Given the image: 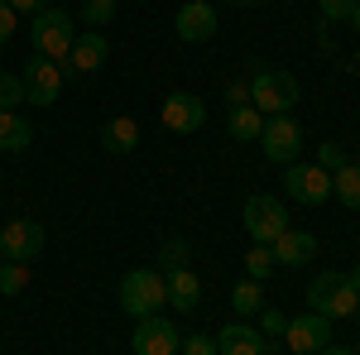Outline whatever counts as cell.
I'll list each match as a JSON object with an SVG mask.
<instances>
[{"label":"cell","mask_w":360,"mask_h":355,"mask_svg":"<svg viewBox=\"0 0 360 355\" xmlns=\"http://www.w3.org/2000/svg\"><path fill=\"white\" fill-rule=\"evenodd\" d=\"M298 101H303V86H298L293 72H283V67H255L250 72V106L264 120L269 115H288Z\"/></svg>","instance_id":"obj_1"},{"label":"cell","mask_w":360,"mask_h":355,"mask_svg":"<svg viewBox=\"0 0 360 355\" xmlns=\"http://www.w3.org/2000/svg\"><path fill=\"white\" fill-rule=\"evenodd\" d=\"M29 39H34V58H53V63H63V58L72 53V44H77V25H72V15H68V10L49 5V10H39V15H34Z\"/></svg>","instance_id":"obj_2"},{"label":"cell","mask_w":360,"mask_h":355,"mask_svg":"<svg viewBox=\"0 0 360 355\" xmlns=\"http://www.w3.org/2000/svg\"><path fill=\"white\" fill-rule=\"evenodd\" d=\"M307 307L312 312H322V317H332V322H341V317H351V312H360V293L351 288V278L346 273H317L312 283H307Z\"/></svg>","instance_id":"obj_3"},{"label":"cell","mask_w":360,"mask_h":355,"mask_svg":"<svg viewBox=\"0 0 360 355\" xmlns=\"http://www.w3.org/2000/svg\"><path fill=\"white\" fill-rule=\"evenodd\" d=\"M168 302V283L159 269H130L120 278V312H130V317H154L159 307Z\"/></svg>","instance_id":"obj_4"},{"label":"cell","mask_w":360,"mask_h":355,"mask_svg":"<svg viewBox=\"0 0 360 355\" xmlns=\"http://www.w3.org/2000/svg\"><path fill=\"white\" fill-rule=\"evenodd\" d=\"M240 221H245V231H250L255 245H274L278 235L288 231V212H283V202L269 197V192H255V197L245 202V212H240Z\"/></svg>","instance_id":"obj_5"},{"label":"cell","mask_w":360,"mask_h":355,"mask_svg":"<svg viewBox=\"0 0 360 355\" xmlns=\"http://www.w3.org/2000/svg\"><path fill=\"white\" fill-rule=\"evenodd\" d=\"M44 226L34 217H15L5 221V231H0V259H15V264H34L39 254H44Z\"/></svg>","instance_id":"obj_6"},{"label":"cell","mask_w":360,"mask_h":355,"mask_svg":"<svg viewBox=\"0 0 360 355\" xmlns=\"http://www.w3.org/2000/svg\"><path fill=\"white\" fill-rule=\"evenodd\" d=\"M259 149L269 164H298V149H303V125L293 115H269L264 130H259Z\"/></svg>","instance_id":"obj_7"},{"label":"cell","mask_w":360,"mask_h":355,"mask_svg":"<svg viewBox=\"0 0 360 355\" xmlns=\"http://www.w3.org/2000/svg\"><path fill=\"white\" fill-rule=\"evenodd\" d=\"M63 63H53V58H34V63H25V72H20V82H25V101L29 106H53L58 96H63Z\"/></svg>","instance_id":"obj_8"},{"label":"cell","mask_w":360,"mask_h":355,"mask_svg":"<svg viewBox=\"0 0 360 355\" xmlns=\"http://www.w3.org/2000/svg\"><path fill=\"white\" fill-rule=\"evenodd\" d=\"M283 341H288V351H293V355H322L327 346H332V317H322V312L288 317Z\"/></svg>","instance_id":"obj_9"},{"label":"cell","mask_w":360,"mask_h":355,"mask_svg":"<svg viewBox=\"0 0 360 355\" xmlns=\"http://www.w3.org/2000/svg\"><path fill=\"white\" fill-rule=\"evenodd\" d=\"M178 346H183V331L173 327L168 317H139L135 322V336H130V351L135 355H178Z\"/></svg>","instance_id":"obj_10"},{"label":"cell","mask_w":360,"mask_h":355,"mask_svg":"<svg viewBox=\"0 0 360 355\" xmlns=\"http://www.w3.org/2000/svg\"><path fill=\"white\" fill-rule=\"evenodd\" d=\"M159 120H164V130H173V135H197L207 125V106H202V96H193V91H168L164 106H159Z\"/></svg>","instance_id":"obj_11"},{"label":"cell","mask_w":360,"mask_h":355,"mask_svg":"<svg viewBox=\"0 0 360 355\" xmlns=\"http://www.w3.org/2000/svg\"><path fill=\"white\" fill-rule=\"evenodd\" d=\"M283 192H288L293 202L317 207V202L332 197V173H327L322 164H288V173H283Z\"/></svg>","instance_id":"obj_12"},{"label":"cell","mask_w":360,"mask_h":355,"mask_svg":"<svg viewBox=\"0 0 360 355\" xmlns=\"http://www.w3.org/2000/svg\"><path fill=\"white\" fill-rule=\"evenodd\" d=\"M173 34H178L183 44H207V39H217V5H207V0H188V5H178V15H173Z\"/></svg>","instance_id":"obj_13"},{"label":"cell","mask_w":360,"mask_h":355,"mask_svg":"<svg viewBox=\"0 0 360 355\" xmlns=\"http://www.w3.org/2000/svg\"><path fill=\"white\" fill-rule=\"evenodd\" d=\"M106 58H111V39H106L101 29H86V34H77L72 53L63 58V72H72V77L82 72V77H86V72H96Z\"/></svg>","instance_id":"obj_14"},{"label":"cell","mask_w":360,"mask_h":355,"mask_svg":"<svg viewBox=\"0 0 360 355\" xmlns=\"http://www.w3.org/2000/svg\"><path fill=\"white\" fill-rule=\"evenodd\" d=\"M269 250H274V264H283V269H303L307 259L317 254V235H312V231H293V226H288V231H283Z\"/></svg>","instance_id":"obj_15"},{"label":"cell","mask_w":360,"mask_h":355,"mask_svg":"<svg viewBox=\"0 0 360 355\" xmlns=\"http://www.w3.org/2000/svg\"><path fill=\"white\" fill-rule=\"evenodd\" d=\"M217 355H264V336L250 322H231L217 331Z\"/></svg>","instance_id":"obj_16"},{"label":"cell","mask_w":360,"mask_h":355,"mask_svg":"<svg viewBox=\"0 0 360 355\" xmlns=\"http://www.w3.org/2000/svg\"><path fill=\"white\" fill-rule=\"evenodd\" d=\"M139 144V120L135 115H111L106 125H101V149L106 154H135Z\"/></svg>","instance_id":"obj_17"},{"label":"cell","mask_w":360,"mask_h":355,"mask_svg":"<svg viewBox=\"0 0 360 355\" xmlns=\"http://www.w3.org/2000/svg\"><path fill=\"white\" fill-rule=\"evenodd\" d=\"M164 283H168V302H173L178 312H193L197 302H202V283H197V273H193V269H173V273H164Z\"/></svg>","instance_id":"obj_18"},{"label":"cell","mask_w":360,"mask_h":355,"mask_svg":"<svg viewBox=\"0 0 360 355\" xmlns=\"http://www.w3.org/2000/svg\"><path fill=\"white\" fill-rule=\"evenodd\" d=\"M29 139H34V125H29L20 110H0V149L5 154H25Z\"/></svg>","instance_id":"obj_19"},{"label":"cell","mask_w":360,"mask_h":355,"mask_svg":"<svg viewBox=\"0 0 360 355\" xmlns=\"http://www.w3.org/2000/svg\"><path fill=\"white\" fill-rule=\"evenodd\" d=\"M226 130H231V139H259V130H264V115L255 106H231V115H226Z\"/></svg>","instance_id":"obj_20"},{"label":"cell","mask_w":360,"mask_h":355,"mask_svg":"<svg viewBox=\"0 0 360 355\" xmlns=\"http://www.w3.org/2000/svg\"><path fill=\"white\" fill-rule=\"evenodd\" d=\"M332 192L351 207V212H360V164H346L332 173Z\"/></svg>","instance_id":"obj_21"},{"label":"cell","mask_w":360,"mask_h":355,"mask_svg":"<svg viewBox=\"0 0 360 355\" xmlns=\"http://www.w3.org/2000/svg\"><path fill=\"white\" fill-rule=\"evenodd\" d=\"M29 288V264H15V259H0V298H15Z\"/></svg>","instance_id":"obj_22"},{"label":"cell","mask_w":360,"mask_h":355,"mask_svg":"<svg viewBox=\"0 0 360 355\" xmlns=\"http://www.w3.org/2000/svg\"><path fill=\"white\" fill-rule=\"evenodd\" d=\"M231 307H236L240 317L259 312V307H264V298H259V283H255V278H240V283L231 288Z\"/></svg>","instance_id":"obj_23"},{"label":"cell","mask_w":360,"mask_h":355,"mask_svg":"<svg viewBox=\"0 0 360 355\" xmlns=\"http://www.w3.org/2000/svg\"><path fill=\"white\" fill-rule=\"evenodd\" d=\"M269 273H274V250H269V245H255V250L245 254V278L264 283Z\"/></svg>","instance_id":"obj_24"},{"label":"cell","mask_w":360,"mask_h":355,"mask_svg":"<svg viewBox=\"0 0 360 355\" xmlns=\"http://www.w3.org/2000/svg\"><path fill=\"white\" fill-rule=\"evenodd\" d=\"M173 269H188V240H164V250H159V273H173Z\"/></svg>","instance_id":"obj_25"},{"label":"cell","mask_w":360,"mask_h":355,"mask_svg":"<svg viewBox=\"0 0 360 355\" xmlns=\"http://www.w3.org/2000/svg\"><path fill=\"white\" fill-rule=\"evenodd\" d=\"M120 0H82V25H111Z\"/></svg>","instance_id":"obj_26"},{"label":"cell","mask_w":360,"mask_h":355,"mask_svg":"<svg viewBox=\"0 0 360 355\" xmlns=\"http://www.w3.org/2000/svg\"><path fill=\"white\" fill-rule=\"evenodd\" d=\"M317 5H322V20H327V25H351L360 0H317Z\"/></svg>","instance_id":"obj_27"},{"label":"cell","mask_w":360,"mask_h":355,"mask_svg":"<svg viewBox=\"0 0 360 355\" xmlns=\"http://www.w3.org/2000/svg\"><path fill=\"white\" fill-rule=\"evenodd\" d=\"M25 101V82L15 72H0V110H15Z\"/></svg>","instance_id":"obj_28"},{"label":"cell","mask_w":360,"mask_h":355,"mask_svg":"<svg viewBox=\"0 0 360 355\" xmlns=\"http://www.w3.org/2000/svg\"><path fill=\"white\" fill-rule=\"evenodd\" d=\"M283 331H288V317H283L278 307H259V336L274 341V336H283Z\"/></svg>","instance_id":"obj_29"},{"label":"cell","mask_w":360,"mask_h":355,"mask_svg":"<svg viewBox=\"0 0 360 355\" xmlns=\"http://www.w3.org/2000/svg\"><path fill=\"white\" fill-rule=\"evenodd\" d=\"M317 164L327 168V173H336V168H346V149H341L336 139H322V149H317Z\"/></svg>","instance_id":"obj_30"},{"label":"cell","mask_w":360,"mask_h":355,"mask_svg":"<svg viewBox=\"0 0 360 355\" xmlns=\"http://www.w3.org/2000/svg\"><path fill=\"white\" fill-rule=\"evenodd\" d=\"M183 355H217V336H183V346H178Z\"/></svg>","instance_id":"obj_31"},{"label":"cell","mask_w":360,"mask_h":355,"mask_svg":"<svg viewBox=\"0 0 360 355\" xmlns=\"http://www.w3.org/2000/svg\"><path fill=\"white\" fill-rule=\"evenodd\" d=\"M15 29H20V15L10 10V0H0V44H10V39H15Z\"/></svg>","instance_id":"obj_32"},{"label":"cell","mask_w":360,"mask_h":355,"mask_svg":"<svg viewBox=\"0 0 360 355\" xmlns=\"http://www.w3.org/2000/svg\"><path fill=\"white\" fill-rule=\"evenodd\" d=\"M226 101H231V106H250V82H240V77L226 82Z\"/></svg>","instance_id":"obj_33"},{"label":"cell","mask_w":360,"mask_h":355,"mask_svg":"<svg viewBox=\"0 0 360 355\" xmlns=\"http://www.w3.org/2000/svg\"><path fill=\"white\" fill-rule=\"evenodd\" d=\"M10 10L15 15H39V10H49V0H10Z\"/></svg>","instance_id":"obj_34"},{"label":"cell","mask_w":360,"mask_h":355,"mask_svg":"<svg viewBox=\"0 0 360 355\" xmlns=\"http://www.w3.org/2000/svg\"><path fill=\"white\" fill-rule=\"evenodd\" d=\"M322 355H356V346H336V341H332V346H327Z\"/></svg>","instance_id":"obj_35"},{"label":"cell","mask_w":360,"mask_h":355,"mask_svg":"<svg viewBox=\"0 0 360 355\" xmlns=\"http://www.w3.org/2000/svg\"><path fill=\"white\" fill-rule=\"evenodd\" d=\"M346 278H351V288H356V293H360V259H356V264H351V273H346Z\"/></svg>","instance_id":"obj_36"},{"label":"cell","mask_w":360,"mask_h":355,"mask_svg":"<svg viewBox=\"0 0 360 355\" xmlns=\"http://www.w3.org/2000/svg\"><path fill=\"white\" fill-rule=\"evenodd\" d=\"M351 29H356V34H360V5H356V15H351Z\"/></svg>","instance_id":"obj_37"},{"label":"cell","mask_w":360,"mask_h":355,"mask_svg":"<svg viewBox=\"0 0 360 355\" xmlns=\"http://www.w3.org/2000/svg\"><path fill=\"white\" fill-rule=\"evenodd\" d=\"M231 5H255V0H231Z\"/></svg>","instance_id":"obj_38"},{"label":"cell","mask_w":360,"mask_h":355,"mask_svg":"<svg viewBox=\"0 0 360 355\" xmlns=\"http://www.w3.org/2000/svg\"><path fill=\"white\" fill-rule=\"evenodd\" d=\"M356 355H360V341H356Z\"/></svg>","instance_id":"obj_39"}]
</instances>
